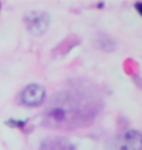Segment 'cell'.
Returning a JSON list of instances; mask_svg holds the SVG:
<instances>
[{
	"instance_id": "obj_1",
	"label": "cell",
	"mask_w": 142,
	"mask_h": 150,
	"mask_svg": "<svg viewBox=\"0 0 142 150\" xmlns=\"http://www.w3.org/2000/svg\"><path fill=\"white\" fill-rule=\"evenodd\" d=\"M102 108L96 90L74 82L52 98L43 114V124L55 130H75L90 126Z\"/></svg>"
},
{
	"instance_id": "obj_2",
	"label": "cell",
	"mask_w": 142,
	"mask_h": 150,
	"mask_svg": "<svg viewBox=\"0 0 142 150\" xmlns=\"http://www.w3.org/2000/svg\"><path fill=\"white\" fill-rule=\"evenodd\" d=\"M25 26L33 35H41L46 32L50 25V16L45 12L35 11L28 14L25 18Z\"/></svg>"
},
{
	"instance_id": "obj_3",
	"label": "cell",
	"mask_w": 142,
	"mask_h": 150,
	"mask_svg": "<svg viewBox=\"0 0 142 150\" xmlns=\"http://www.w3.org/2000/svg\"><path fill=\"white\" fill-rule=\"evenodd\" d=\"M46 97L44 87L39 84L28 85L20 93V101L26 106H37Z\"/></svg>"
},
{
	"instance_id": "obj_4",
	"label": "cell",
	"mask_w": 142,
	"mask_h": 150,
	"mask_svg": "<svg viewBox=\"0 0 142 150\" xmlns=\"http://www.w3.org/2000/svg\"><path fill=\"white\" fill-rule=\"evenodd\" d=\"M121 150H141V134L138 131H129L120 140Z\"/></svg>"
},
{
	"instance_id": "obj_5",
	"label": "cell",
	"mask_w": 142,
	"mask_h": 150,
	"mask_svg": "<svg viewBox=\"0 0 142 150\" xmlns=\"http://www.w3.org/2000/svg\"><path fill=\"white\" fill-rule=\"evenodd\" d=\"M98 43H99V46L104 50H112L115 46L112 39L109 37H106L105 35H102V36L98 39Z\"/></svg>"
},
{
	"instance_id": "obj_6",
	"label": "cell",
	"mask_w": 142,
	"mask_h": 150,
	"mask_svg": "<svg viewBox=\"0 0 142 150\" xmlns=\"http://www.w3.org/2000/svg\"><path fill=\"white\" fill-rule=\"evenodd\" d=\"M25 123L26 121H20V120H19V121H17V120H14V119H12L9 121V126H11V127H20V126H23V125H25Z\"/></svg>"
},
{
	"instance_id": "obj_7",
	"label": "cell",
	"mask_w": 142,
	"mask_h": 150,
	"mask_svg": "<svg viewBox=\"0 0 142 150\" xmlns=\"http://www.w3.org/2000/svg\"><path fill=\"white\" fill-rule=\"evenodd\" d=\"M134 7H135V9H136V10L138 11V13L141 14V3H139V2L135 3V4H134Z\"/></svg>"
}]
</instances>
